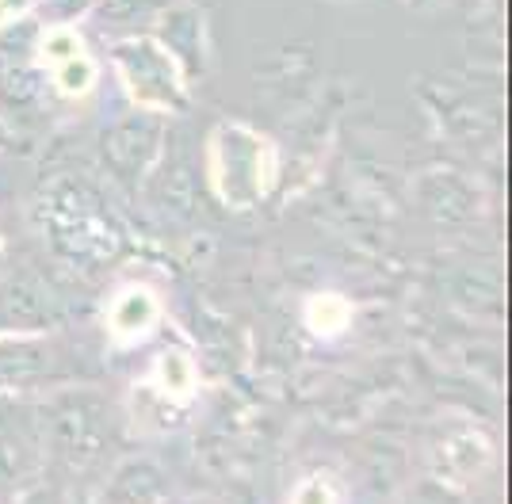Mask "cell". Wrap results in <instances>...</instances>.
Instances as JSON below:
<instances>
[{
    "label": "cell",
    "mask_w": 512,
    "mask_h": 504,
    "mask_svg": "<svg viewBox=\"0 0 512 504\" xmlns=\"http://www.w3.org/2000/svg\"><path fill=\"white\" fill-rule=\"evenodd\" d=\"M153 35L169 46L176 54V62L184 65L188 81H203L211 73V31H207V16L203 8H195L188 0L180 4H161L157 23H153Z\"/></svg>",
    "instance_id": "ba28073f"
},
{
    "label": "cell",
    "mask_w": 512,
    "mask_h": 504,
    "mask_svg": "<svg viewBox=\"0 0 512 504\" xmlns=\"http://www.w3.org/2000/svg\"><path fill=\"white\" fill-rule=\"evenodd\" d=\"M35 69L46 73L50 92L65 104H81L100 84V62L77 23H46L35 39Z\"/></svg>",
    "instance_id": "5b68a950"
},
{
    "label": "cell",
    "mask_w": 512,
    "mask_h": 504,
    "mask_svg": "<svg viewBox=\"0 0 512 504\" xmlns=\"http://www.w3.org/2000/svg\"><path fill=\"white\" fill-rule=\"evenodd\" d=\"M35 12H39V0H0V31L31 20Z\"/></svg>",
    "instance_id": "4fadbf2b"
},
{
    "label": "cell",
    "mask_w": 512,
    "mask_h": 504,
    "mask_svg": "<svg viewBox=\"0 0 512 504\" xmlns=\"http://www.w3.org/2000/svg\"><path fill=\"white\" fill-rule=\"evenodd\" d=\"M295 501H314V497H325V501H341V485H329L321 482V478H310V482H302L295 493H291Z\"/></svg>",
    "instance_id": "5bb4252c"
},
{
    "label": "cell",
    "mask_w": 512,
    "mask_h": 504,
    "mask_svg": "<svg viewBox=\"0 0 512 504\" xmlns=\"http://www.w3.org/2000/svg\"><path fill=\"white\" fill-rule=\"evenodd\" d=\"M16 149H20V134H16V126L0 115V153H16Z\"/></svg>",
    "instance_id": "9a60e30c"
},
{
    "label": "cell",
    "mask_w": 512,
    "mask_h": 504,
    "mask_svg": "<svg viewBox=\"0 0 512 504\" xmlns=\"http://www.w3.org/2000/svg\"><path fill=\"white\" fill-rule=\"evenodd\" d=\"M43 237L58 260L73 268H100L119 260L127 245L123 222L111 214L100 191L81 180H58L43 195Z\"/></svg>",
    "instance_id": "3957f363"
},
{
    "label": "cell",
    "mask_w": 512,
    "mask_h": 504,
    "mask_svg": "<svg viewBox=\"0 0 512 504\" xmlns=\"http://www.w3.org/2000/svg\"><path fill=\"white\" fill-rule=\"evenodd\" d=\"M46 4L54 8V12H50L54 23H77L81 16H88L100 0H39V8H46Z\"/></svg>",
    "instance_id": "7c38bea8"
},
{
    "label": "cell",
    "mask_w": 512,
    "mask_h": 504,
    "mask_svg": "<svg viewBox=\"0 0 512 504\" xmlns=\"http://www.w3.org/2000/svg\"><path fill=\"white\" fill-rule=\"evenodd\" d=\"M107 65L134 111L184 115L192 107V81L165 42L153 31H130L107 46Z\"/></svg>",
    "instance_id": "277c9868"
},
{
    "label": "cell",
    "mask_w": 512,
    "mask_h": 504,
    "mask_svg": "<svg viewBox=\"0 0 512 504\" xmlns=\"http://www.w3.org/2000/svg\"><path fill=\"white\" fill-rule=\"evenodd\" d=\"M8 268V249H4V230H0V272Z\"/></svg>",
    "instance_id": "2e32d148"
},
{
    "label": "cell",
    "mask_w": 512,
    "mask_h": 504,
    "mask_svg": "<svg viewBox=\"0 0 512 504\" xmlns=\"http://www.w3.org/2000/svg\"><path fill=\"white\" fill-rule=\"evenodd\" d=\"M203 172L214 199L234 214H245L276 191L279 149L264 130L241 119H222L203 142Z\"/></svg>",
    "instance_id": "7a4b0ae2"
},
{
    "label": "cell",
    "mask_w": 512,
    "mask_h": 504,
    "mask_svg": "<svg viewBox=\"0 0 512 504\" xmlns=\"http://www.w3.org/2000/svg\"><path fill=\"white\" fill-rule=\"evenodd\" d=\"M96 382L88 352L54 325L0 333V398H50Z\"/></svg>",
    "instance_id": "6da1fadb"
},
{
    "label": "cell",
    "mask_w": 512,
    "mask_h": 504,
    "mask_svg": "<svg viewBox=\"0 0 512 504\" xmlns=\"http://www.w3.org/2000/svg\"><path fill=\"white\" fill-rule=\"evenodd\" d=\"M432 466L436 478L451 489H474L497 470V443L478 420H451L444 436L432 443Z\"/></svg>",
    "instance_id": "8992f818"
},
{
    "label": "cell",
    "mask_w": 512,
    "mask_h": 504,
    "mask_svg": "<svg viewBox=\"0 0 512 504\" xmlns=\"http://www.w3.org/2000/svg\"><path fill=\"white\" fill-rule=\"evenodd\" d=\"M161 149H165V115H150V111L119 119L115 126H107L100 138L104 165L127 188L142 184V176L161 161Z\"/></svg>",
    "instance_id": "52a82bcc"
},
{
    "label": "cell",
    "mask_w": 512,
    "mask_h": 504,
    "mask_svg": "<svg viewBox=\"0 0 512 504\" xmlns=\"http://www.w3.org/2000/svg\"><path fill=\"white\" fill-rule=\"evenodd\" d=\"M352 317H356V306L337 291H318L302 302V325L306 333L318 336V340H337L352 329Z\"/></svg>",
    "instance_id": "8fae6325"
},
{
    "label": "cell",
    "mask_w": 512,
    "mask_h": 504,
    "mask_svg": "<svg viewBox=\"0 0 512 504\" xmlns=\"http://www.w3.org/2000/svg\"><path fill=\"white\" fill-rule=\"evenodd\" d=\"M165 302L146 283H123L104 306V336L111 348H134L161 325Z\"/></svg>",
    "instance_id": "9c48e42d"
},
{
    "label": "cell",
    "mask_w": 512,
    "mask_h": 504,
    "mask_svg": "<svg viewBox=\"0 0 512 504\" xmlns=\"http://www.w3.org/2000/svg\"><path fill=\"white\" fill-rule=\"evenodd\" d=\"M142 390H146L161 409L188 413L192 401L199 398V367H195V356L188 348H165V352L150 363Z\"/></svg>",
    "instance_id": "30bf717a"
}]
</instances>
